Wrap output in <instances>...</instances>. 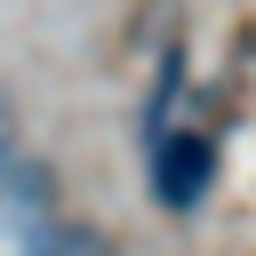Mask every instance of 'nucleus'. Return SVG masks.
Wrapping results in <instances>:
<instances>
[{
  "label": "nucleus",
  "instance_id": "nucleus-2",
  "mask_svg": "<svg viewBox=\"0 0 256 256\" xmlns=\"http://www.w3.org/2000/svg\"><path fill=\"white\" fill-rule=\"evenodd\" d=\"M48 192H56V176H48L40 160H16V168L0 176V216H8V224H24V216H40V208H48Z\"/></svg>",
  "mask_w": 256,
  "mask_h": 256
},
{
  "label": "nucleus",
  "instance_id": "nucleus-4",
  "mask_svg": "<svg viewBox=\"0 0 256 256\" xmlns=\"http://www.w3.org/2000/svg\"><path fill=\"white\" fill-rule=\"evenodd\" d=\"M16 168V104H8V88H0V176Z\"/></svg>",
  "mask_w": 256,
  "mask_h": 256
},
{
  "label": "nucleus",
  "instance_id": "nucleus-3",
  "mask_svg": "<svg viewBox=\"0 0 256 256\" xmlns=\"http://www.w3.org/2000/svg\"><path fill=\"white\" fill-rule=\"evenodd\" d=\"M24 256H112L88 224H40L32 240H24Z\"/></svg>",
  "mask_w": 256,
  "mask_h": 256
},
{
  "label": "nucleus",
  "instance_id": "nucleus-1",
  "mask_svg": "<svg viewBox=\"0 0 256 256\" xmlns=\"http://www.w3.org/2000/svg\"><path fill=\"white\" fill-rule=\"evenodd\" d=\"M208 176H216V144L208 136H160L152 144V200L160 208H200Z\"/></svg>",
  "mask_w": 256,
  "mask_h": 256
}]
</instances>
